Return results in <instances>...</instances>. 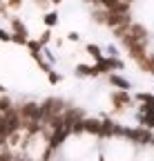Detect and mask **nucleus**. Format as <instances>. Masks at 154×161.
<instances>
[{
	"label": "nucleus",
	"instance_id": "10",
	"mask_svg": "<svg viewBox=\"0 0 154 161\" xmlns=\"http://www.w3.org/2000/svg\"><path fill=\"white\" fill-rule=\"evenodd\" d=\"M9 108H11V101H9L7 96H3V98H0V110H5V112H7Z\"/></svg>",
	"mask_w": 154,
	"mask_h": 161
},
{
	"label": "nucleus",
	"instance_id": "9",
	"mask_svg": "<svg viewBox=\"0 0 154 161\" xmlns=\"http://www.w3.org/2000/svg\"><path fill=\"white\" fill-rule=\"evenodd\" d=\"M56 20H58V16H56V14H47V16H45V25L54 27V25H56Z\"/></svg>",
	"mask_w": 154,
	"mask_h": 161
},
{
	"label": "nucleus",
	"instance_id": "17",
	"mask_svg": "<svg viewBox=\"0 0 154 161\" xmlns=\"http://www.w3.org/2000/svg\"><path fill=\"white\" fill-rule=\"evenodd\" d=\"M0 161H11V154L9 152H3V154H0Z\"/></svg>",
	"mask_w": 154,
	"mask_h": 161
},
{
	"label": "nucleus",
	"instance_id": "1",
	"mask_svg": "<svg viewBox=\"0 0 154 161\" xmlns=\"http://www.w3.org/2000/svg\"><path fill=\"white\" fill-rule=\"evenodd\" d=\"M23 116L25 119H43V110L38 108L36 103H27V105H23Z\"/></svg>",
	"mask_w": 154,
	"mask_h": 161
},
{
	"label": "nucleus",
	"instance_id": "3",
	"mask_svg": "<svg viewBox=\"0 0 154 161\" xmlns=\"http://www.w3.org/2000/svg\"><path fill=\"white\" fill-rule=\"evenodd\" d=\"M67 132H69V128H67V125L56 128V130H54V136H51V148H54V146H58V143H63L65 136H67Z\"/></svg>",
	"mask_w": 154,
	"mask_h": 161
},
{
	"label": "nucleus",
	"instance_id": "18",
	"mask_svg": "<svg viewBox=\"0 0 154 161\" xmlns=\"http://www.w3.org/2000/svg\"><path fill=\"white\" fill-rule=\"evenodd\" d=\"M9 38H11L9 34H5V31H0V40H9Z\"/></svg>",
	"mask_w": 154,
	"mask_h": 161
},
{
	"label": "nucleus",
	"instance_id": "16",
	"mask_svg": "<svg viewBox=\"0 0 154 161\" xmlns=\"http://www.w3.org/2000/svg\"><path fill=\"white\" fill-rule=\"evenodd\" d=\"M9 7L11 9H18V7H20V0H9Z\"/></svg>",
	"mask_w": 154,
	"mask_h": 161
},
{
	"label": "nucleus",
	"instance_id": "11",
	"mask_svg": "<svg viewBox=\"0 0 154 161\" xmlns=\"http://www.w3.org/2000/svg\"><path fill=\"white\" fill-rule=\"evenodd\" d=\"M27 47H29L31 52H38V49L43 47V43H38V40H29V43H27Z\"/></svg>",
	"mask_w": 154,
	"mask_h": 161
},
{
	"label": "nucleus",
	"instance_id": "14",
	"mask_svg": "<svg viewBox=\"0 0 154 161\" xmlns=\"http://www.w3.org/2000/svg\"><path fill=\"white\" fill-rule=\"evenodd\" d=\"M13 29H16L18 34H25V27H23V23H20V20H13Z\"/></svg>",
	"mask_w": 154,
	"mask_h": 161
},
{
	"label": "nucleus",
	"instance_id": "13",
	"mask_svg": "<svg viewBox=\"0 0 154 161\" xmlns=\"http://www.w3.org/2000/svg\"><path fill=\"white\" fill-rule=\"evenodd\" d=\"M87 52H89L92 56H96V58H101V49H98V47H94V45H89V47H87Z\"/></svg>",
	"mask_w": 154,
	"mask_h": 161
},
{
	"label": "nucleus",
	"instance_id": "12",
	"mask_svg": "<svg viewBox=\"0 0 154 161\" xmlns=\"http://www.w3.org/2000/svg\"><path fill=\"white\" fill-rule=\"evenodd\" d=\"M76 74H83V76H92V69H89V67H83V65H78Z\"/></svg>",
	"mask_w": 154,
	"mask_h": 161
},
{
	"label": "nucleus",
	"instance_id": "15",
	"mask_svg": "<svg viewBox=\"0 0 154 161\" xmlns=\"http://www.w3.org/2000/svg\"><path fill=\"white\" fill-rule=\"evenodd\" d=\"M61 80V76L56 74V72H49V83H58Z\"/></svg>",
	"mask_w": 154,
	"mask_h": 161
},
{
	"label": "nucleus",
	"instance_id": "7",
	"mask_svg": "<svg viewBox=\"0 0 154 161\" xmlns=\"http://www.w3.org/2000/svg\"><path fill=\"white\" fill-rule=\"evenodd\" d=\"M112 98H114V103H116V105H125V103H127V94H125V92H119V94H114Z\"/></svg>",
	"mask_w": 154,
	"mask_h": 161
},
{
	"label": "nucleus",
	"instance_id": "21",
	"mask_svg": "<svg viewBox=\"0 0 154 161\" xmlns=\"http://www.w3.org/2000/svg\"><path fill=\"white\" fill-rule=\"evenodd\" d=\"M54 3H61V0H54Z\"/></svg>",
	"mask_w": 154,
	"mask_h": 161
},
{
	"label": "nucleus",
	"instance_id": "8",
	"mask_svg": "<svg viewBox=\"0 0 154 161\" xmlns=\"http://www.w3.org/2000/svg\"><path fill=\"white\" fill-rule=\"evenodd\" d=\"M72 132H74V134H81V132H85V121H81V119H78V121H76V123L72 125Z\"/></svg>",
	"mask_w": 154,
	"mask_h": 161
},
{
	"label": "nucleus",
	"instance_id": "20",
	"mask_svg": "<svg viewBox=\"0 0 154 161\" xmlns=\"http://www.w3.org/2000/svg\"><path fill=\"white\" fill-rule=\"evenodd\" d=\"M3 119H5V116H3V114H0V121H3Z\"/></svg>",
	"mask_w": 154,
	"mask_h": 161
},
{
	"label": "nucleus",
	"instance_id": "19",
	"mask_svg": "<svg viewBox=\"0 0 154 161\" xmlns=\"http://www.w3.org/2000/svg\"><path fill=\"white\" fill-rule=\"evenodd\" d=\"M47 40H49V31H45V34H43V38H40V43H47Z\"/></svg>",
	"mask_w": 154,
	"mask_h": 161
},
{
	"label": "nucleus",
	"instance_id": "2",
	"mask_svg": "<svg viewBox=\"0 0 154 161\" xmlns=\"http://www.w3.org/2000/svg\"><path fill=\"white\" fill-rule=\"evenodd\" d=\"M85 132H92V134H98L103 132V123L101 121H96V119H85Z\"/></svg>",
	"mask_w": 154,
	"mask_h": 161
},
{
	"label": "nucleus",
	"instance_id": "6",
	"mask_svg": "<svg viewBox=\"0 0 154 161\" xmlns=\"http://www.w3.org/2000/svg\"><path fill=\"white\" fill-rule=\"evenodd\" d=\"M109 80H112V83H114V85H119L121 90H127V87H130V83H127V80H125V78H121V76H112Z\"/></svg>",
	"mask_w": 154,
	"mask_h": 161
},
{
	"label": "nucleus",
	"instance_id": "5",
	"mask_svg": "<svg viewBox=\"0 0 154 161\" xmlns=\"http://www.w3.org/2000/svg\"><path fill=\"white\" fill-rule=\"evenodd\" d=\"M114 130H116V125H114L112 121H105V123H103V132H101V136H112Z\"/></svg>",
	"mask_w": 154,
	"mask_h": 161
},
{
	"label": "nucleus",
	"instance_id": "4",
	"mask_svg": "<svg viewBox=\"0 0 154 161\" xmlns=\"http://www.w3.org/2000/svg\"><path fill=\"white\" fill-rule=\"evenodd\" d=\"M5 121H7V125H9V130H11V132H16V128L20 125V116H18L16 112H11V110H7Z\"/></svg>",
	"mask_w": 154,
	"mask_h": 161
}]
</instances>
